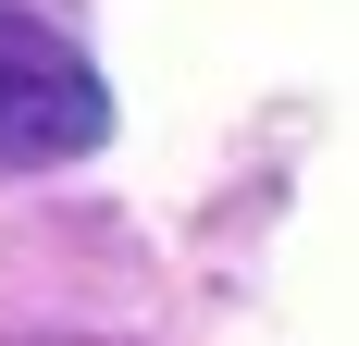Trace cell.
<instances>
[{"instance_id":"cell-1","label":"cell","mask_w":359,"mask_h":346,"mask_svg":"<svg viewBox=\"0 0 359 346\" xmlns=\"http://www.w3.org/2000/svg\"><path fill=\"white\" fill-rule=\"evenodd\" d=\"M100 137H111L100 62H87L62 25H37V13H13V0H0V173L87 161Z\"/></svg>"}]
</instances>
